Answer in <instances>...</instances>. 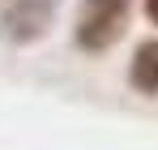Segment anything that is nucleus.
<instances>
[{
	"instance_id": "obj_1",
	"label": "nucleus",
	"mask_w": 158,
	"mask_h": 150,
	"mask_svg": "<svg viewBox=\"0 0 158 150\" xmlns=\"http://www.w3.org/2000/svg\"><path fill=\"white\" fill-rule=\"evenodd\" d=\"M132 0H81L77 4V22H73V43L90 56L115 47L128 30Z\"/></svg>"
},
{
	"instance_id": "obj_2",
	"label": "nucleus",
	"mask_w": 158,
	"mask_h": 150,
	"mask_svg": "<svg viewBox=\"0 0 158 150\" xmlns=\"http://www.w3.org/2000/svg\"><path fill=\"white\" fill-rule=\"evenodd\" d=\"M64 0H0V43L34 47L52 34Z\"/></svg>"
},
{
	"instance_id": "obj_3",
	"label": "nucleus",
	"mask_w": 158,
	"mask_h": 150,
	"mask_svg": "<svg viewBox=\"0 0 158 150\" xmlns=\"http://www.w3.org/2000/svg\"><path fill=\"white\" fill-rule=\"evenodd\" d=\"M128 86L145 99H158V39L137 43V51L128 60Z\"/></svg>"
},
{
	"instance_id": "obj_4",
	"label": "nucleus",
	"mask_w": 158,
	"mask_h": 150,
	"mask_svg": "<svg viewBox=\"0 0 158 150\" xmlns=\"http://www.w3.org/2000/svg\"><path fill=\"white\" fill-rule=\"evenodd\" d=\"M141 9H145V17H150V26H158V0H145Z\"/></svg>"
}]
</instances>
